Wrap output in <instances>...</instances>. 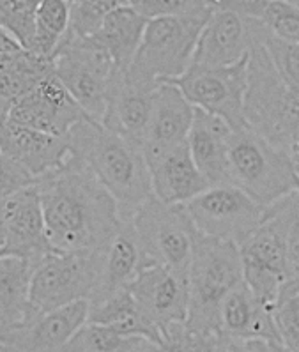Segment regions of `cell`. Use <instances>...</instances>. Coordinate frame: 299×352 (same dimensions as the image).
Instances as JSON below:
<instances>
[{"label": "cell", "mask_w": 299, "mask_h": 352, "mask_svg": "<svg viewBox=\"0 0 299 352\" xmlns=\"http://www.w3.org/2000/svg\"><path fill=\"white\" fill-rule=\"evenodd\" d=\"M147 21L149 20L142 16L131 4L119 6L104 18L94 36H91L98 45L109 52L115 67L122 75L128 73L137 57Z\"/></svg>", "instance_id": "obj_26"}, {"label": "cell", "mask_w": 299, "mask_h": 352, "mask_svg": "<svg viewBox=\"0 0 299 352\" xmlns=\"http://www.w3.org/2000/svg\"><path fill=\"white\" fill-rule=\"evenodd\" d=\"M262 45L280 76L296 94H299V45L276 38L271 32Z\"/></svg>", "instance_id": "obj_35"}, {"label": "cell", "mask_w": 299, "mask_h": 352, "mask_svg": "<svg viewBox=\"0 0 299 352\" xmlns=\"http://www.w3.org/2000/svg\"><path fill=\"white\" fill-rule=\"evenodd\" d=\"M135 9L147 20L159 16H188V14H211L209 0H133Z\"/></svg>", "instance_id": "obj_36"}, {"label": "cell", "mask_w": 299, "mask_h": 352, "mask_svg": "<svg viewBox=\"0 0 299 352\" xmlns=\"http://www.w3.org/2000/svg\"><path fill=\"white\" fill-rule=\"evenodd\" d=\"M153 85H144L121 75L110 94L107 113L101 124L110 131L133 142L142 149L153 113Z\"/></svg>", "instance_id": "obj_23"}, {"label": "cell", "mask_w": 299, "mask_h": 352, "mask_svg": "<svg viewBox=\"0 0 299 352\" xmlns=\"http://www.w3.org/2000/svg\"><path fill=\"white\" fill-rule=\"evenodd\" d=\"M223 352H292L282 344L274 342H262V340H250V342H237L229 340L225 342Z\"/></svg>", "instance_id": "obj_39"}, {"label": "cell", "mask_w": 299, "mask_h": 352, "mask_svg": "<svg viewBox=\"0 0 299 352\" xmlns=\"http://www.w3.org/2000/svg\"><path fill=\"white\" fill-rule=\"evenodd\" d=\"M126 4H131V2H133V0H124Z\"/></svg>", "instance_id": "obj_45"}, {"label": "cell", "mask_w": 299, "mask_h": 352, "mask_svg": "<svg viewBox=\"0 0 299 352\" xmlns=\"http://www.w3.org/2000/svg\"><path fill=\"white\" fill-rule=\"evenodd\" d=\"M0 149L36 179L63 168L73 156L69 138L21 126L8 119L0 124Z\"/></svg>", "instance_id": "obj_17"}, {"label": "cell", "mask_w": 299, "mask_h": 352, "mask_svg": "<svg viewBox=\"0 0 299 352\" xmlns=\"http://www.w3.org/2000/svg\"><path fill=\"white\" fill-rule=\"evenodd\" d=\"M227 338L220 331H204L184 322L172 324L158 342L146 340L140 352H223Z\"/></svg>", "instance_id": "obj_29"}, {"label": "cell", "mask_w": 299, "mask_h": 352, "mask_svg": "<svg viewBox=\"0 0 299 352\" xmlns=\"http://www.w3.org/2000/svg\"><path fill=\"white\" fill-rule=\"evenodd\" d=\"M0 352H11V349L8 347V345H4V344H0Z\"/></svg>", "instance_id": "obj_41"}, {"label": "cell", "mask_w": 299, "mask_h": 352, "mask_svg": "<svg viewBox=\"0 0 299 352\" xmlns=\"http://www.w3.org/2000/svg\"><path fill=\"white\" fill-rule=\"evenodd\" d=\"M186 100L199 110L223 119L232 129L246 128L245 94L248 85V57L223 67L190 66L174 80Z\"/></svg>", "instance_id": "obj_11"}, {"label": "cell", "mask_w": 299, "mask_h": 352, "mask_svg": "<svg viewBox=\"0 0 299 352\" xmlns=\"http://www.w3.org/2000/svg\"><path fill=\"white\" fill-rule=\"evenodd\" d=\"M211 14L159 16L147 21L140 48L126 78L156 87L158 83L183 76L193 63L200 32Z\"/></svg>", "instance_id": "obj_6"}, {"label": "cell", "mask_w": 299, "mask_h": 352, "mask_svg": "<svg viewBox=\"0 0 299 352\" xmlns=\"http://www.w3.org/2000/svg\"><path fill=\"white\" fill-rule=\"evenodd\" d=\"M36 184V179L8 154L0 153V204L16 191Z\"/></svg>", "instance_id": "obj_38"}, {"label": "cell", "mask_w": 299, "mask_h": 352, "mask_svg": "<svg viewBox=\"0 0 299 352\" xmlns=\"http://www.w3.org/2000/svg\"><path fill=\"white\" fill-rule=\"evenodd\" d=\"M153 195L165 204L184 206L209 188L186 144L147 160Z\"/></svg>", "instance_id": "obj_20"}, {"label": "cell", "mask_w": 299, "mask_h": 352, "mask_svg": "<svg viewBox=\"0 0 299 352\" xmlns=\"http://www.w3.org/2000/svg\"><path fill=\"white\" fill-rule=\"evenodd\" d=\"M98 261H100L98 285L89 302L107 298L117 290L128 289L135 282L138 273L147 265L133 221H122L107 246L98 252Z\"/></svg>", "instance_id": "obj_22"}, {"label": "cell", "mask_w": 299, "mask_h": 352, "mask_svg": "<svg viewBox=\"0 0 299 352\" xmlns=\"http://www.w3.org/2000/svg\"><path fill=\"white\" fill-rule=\"evenodd\" d=\"M274 320L282 345L289 351L299 352V292L280 299L274 308Z\"/></svg>", "instance_id": "obj_37"}, {"label": "cell", "mask_w": 299, "mask_h": 352, "mask_svg": "<svg viewBox=\"0 0 299 352\" xmlns=\"http://www.w3.org/2000/svg\"><path fill=\"white\" fill-rule=\"evenodd\" d=\"M269 30L243 8L214 9L200 32L191 66L223 67L241 63Z\"/></svg>", "instance_id": "obj_12"}, {"label": "cell", "mask_w": 299, "mask_h": 352, "mask_svg": "<svg viewBox=\"0 0 299 352\" xmlns=\"http://www.w3.org/2000/svg\"><path fill=\"white\" fill-rule=\"evenodd\" d=\"M274 308L262 302L243 280L230 290L220 308V329L225 338L237 342L262 340L282 344L274 320Z\"/></svg>", "instance_id": "obj_19"}, {"label": "cell", "mask_w": 299, "mask_h": 352, "mask_svg": "<svg viewBox=\"0 0 299 352\" xmlns=\"http://www.w3.org/2000/svg\"><path fill=\"white\" fill-rule=\"evenodd\" d=\"M41 0H0V29L30 50L36 36V14Z\"/></svg>", "instance_id": "obj_33"}, {"label": "cell", "mask_w": 299, "mask_h": 352, "mask_svg": "<svg viewBox=\"0 0 299 352\" xmlns=\"http://www.w3.org/2000/svg\"><path fill=\"white\" fill-rule=\"evenodd\" d=\"M131 221L147 265H165L188 273L199 232L186 206L165 204L153 197Z\"/></svg>", "instance_id": "obj_8"}, {"label": "cell", "mask_w": 299, "mask_h": 352, "mask_svg": "<svg viewBox=\"0 0 299 352\" xmlns=\"http://www.w3.org/2000/svg\"><path fill=\"white\" fill-rule=\"evenodd\" d=\"M34 264L16 255H0V344L13 347L34 320L30 310V276Z\"/></svg>", "instance_id": "obj_21"}, {"label": "cell", "mask_w": 299, "mask_h": 352, "mask_svg": "<svg viewBox=\"0 0 299 352\" xmlns=\"http://www.w3.org/2000/svg\"><path fill=\"white\" fill-rule=\"evenodd\" d=\"M5 245H8V236H5L4 218H2V211H0V255L5 253Z\"/></svg>", "instance_id": "obj_40"}, {"label": "cell", "mask_w": 299, "mask_h": 352, "mask_svg": "<svg viewBox=\"0 0 299 352\" xmlns=\"http://www.w3.org/2000/svg\"><path fill=\"white\" fill-rule=\"evenodd\" d=\"M100 261L96 253L52 250L36 264L30 276V310L34 319L71 302L91 299L98 285Z\"/></svg>", "instance_id": "obj_9"}, {"label": "cell", "mask_w": 299, "mask_h": 352, "mask_svg": "<svg viewBox=\"0 0 299 352\" xmlns=\"http://www.w3.org/2000/svg\"><path fill=\"white\" fill-rule=\"evenodd\" d=\"M296 162H298V166H299V151H298V154H296Z\"/></svg>", "instance_id": "obj_44"}, {"label": "cell", "mask_w": 299, "mask_h": 352, "mask_svg": "<svg viewBox=\"0 0 299 352\" xmlns=\"http://www.w3.org/2000/svg\"><path fill=\"white\" fill-rule=\"evenodd\" d=\"M287 2H291V4L298 6V8H299V0H287Z\"/></svg>", "instance_id": "obj_42"}, {"label": "cell", "mask_w": 299, "mask_h": 352, "mask_svg": "<svg viewBox=\"0 0 299 352\" xmlns=\"http://www.w3.org/2000/svg\"><path fill=\"white\" fill-rule=\"evenodd\" d=\"M142 317L154 335L162 336L172 324L184 322L190 310L188 273L165 265H146L129 285ZM156 340V342H158Z\"/></svg>", "instance_id": "obj_13"}, {"label": "cell", "mask_w": 299, "mask_h": 352, "mask_svg": "<svg viewBox=\"0 0 299 352\" xmlns=\"http://www.w3.org/2000/svg\"><path fill=\"white\" fill-rule=\"evenodd\" d=\"M36 184L41 195L46 236L55 252H100L124 221L113 197L78 157L71 156L63 168Z\"/></svg>", "instance_id": "obj_1"}, {"label": "cell", "mask_w": 299, "mask_h": 352, "mask_svg": "<svg viewBox=\"0 0 299 352\" xmlns=\"http://www.w3.org/2000/svg\"><path fill=\"white\" fill-rule=\"evenodd\" d=\"M67 138L73 156L82 160L113 197L122 220H133L154 197L149 165L140 147L91 119L78 122Z\"/></svg>", "instance_id": "obj_2"}, {"label": "cell", "mask_w": 299, "mask_h": 352, "mask_svg": "<svg viewBox=\"0 0 299 352\" xmlns=\"http://www.w3.org/2000/svg\"><path fill=\"white\" fill-rule=\"evenodd\" d=\"M146 338L128 336L103 324L87 322L78 329L64 352H140Z\"/></svg>", "instance_id": "obj_31"}, {"label": "cell", "mask_w": 299, "mask_h": 352, "mask_svg": "<svg viewBox=\"0 0 299 352\" xmlns=\"http://www.w3.org/2000/svg\"><path fill=\"white\" fill-rule=\"evenodd\" d=\"M87 322L103 324L117 329L122 335L142 336V338L156 342L158 336L147 326L142 317L138 305L135 301L131 289L117 290L107 298L89 302V320Z\"/></svg>", "instance_id": "obj_27"}, {"label": "cell", "mask_w": 299, "mask_h": 352, "mask_svg": "<svg viewBox=\"0 0 299 352\" xmlns=\"http://www.w3.org/2000/svg\"><path fill=\"white\" fill-rule=\"evenodd\" d=\"M66 2H67V4H75V2H78V0H66Z\"/></svg>", "instance_id": "obj_43"}, {"label": "cell", "mask_w": 299, "mask_h": 352, "mask_svg": "<svg viewBox=\"0 0 299 352\" xmlns=\"http://www.w3.org/2000/svg\"><path fill=\"white\" fill-rule=\"evenodd\" d=\"M243 280L262 302L276 307L287 285L285 245L278 225L266 220L239 245Z\"/></svg>", "instance_id": "obj_14"}, {"label": "cell", "mask_w": 299, "mask_h": 352, "mask_svg": "<svg viewBox=\"0 0 299 352\" xmlns=\"http://www.w3.org/2000/svg\"><path fill=\"white\" fill-rule=\"evenodd\" d=\"M266 216L278 225L285 245L287 285L282 298L299 292V190L267 208Z\"/></svg>", "instance_id": "obj_28"}, {"label": "cell", "mask_w": 299, "mask_h": 352, "mask_svg": "<svg viewBox=\"0 0 299 352\" xmlns=\"http://www.w3.org/2000/svg\"><path fill=\"white\" fill-rule=\"evenodd\" d=\"M193 117L195 107L186 100V96L174 82L158 83L154 89L149 128L142 142L146 162L175 145L186 144Z\"/></svg>", "instance_id": "obj_18"}, {"label": "cell", "mask_w": 299, "mask_h": 352, "mask_svg": "<svg viewBox=\"0 0 299 352\" xmlns=\"http://www.w3.org/2000/svg\"><path fill=\"white\" fill-rule=\"evenodd\" d=\"M87 320V299L39 315L21 331L11 352H64L71 338Z\"/></svg>", "instance_id": "obj_25"}, {"label": "cell", "mask_w": 299, "mask_h": 352, "mask_svg": "<svg viewBox=\"0 0 299 352\" xmlns=\"http://www.w3.org/2000/svg\"><path fill=\"white\" fill-rule=\"evenodd\" d=\"M232 133L223 119L195 108V117L188 135L191 157L206 177L209 186L230 184L229 181V137Z\"/></svg>", "instance_id": "obj_24"}, {"label": "cell", "mask_w": 299, "mask_h": 352, "mask_svg": "<svg viewBox=\"0 0 299 352\" xmlns=\"http://www.w3.org/2000/svg\"><path fill=\"white\" fill-rule=\"evenodd\" d=\"M0 211L8 236L5 253L25 258L36 267L46 253L52 252L38 184L23 188L5 199L0 204Z\"/></svg>", "instance_id": "obj_16"}, {"label": "cell", "mask_w": 299, "mask_h": 352, "mask_svg": "<svg viewBox=\"0 0 299 352\" xmlns=\"http://www.w3.org/2000/svg\"><path fill=\"white\" fill-rule=\"evenodd\" d=\"M9 119L55 137H67L71 129L89 117L54 71L30 94L11 107Z\"/></svg>", "instance_id": "obj_15"}, {"label": "cell", "mask_w": 299, "mask_h": 352, "mask_svg": "<svg viewBox=\"0 0 299 352\" xmlns=\"http://www.w3.org/2000/svg\"><path fill=\"white\" fill-rule=\"evenodd\" d=\"M245 124L274 147L298 154L299 94L280 76L264 45H257L248 55Z\"/></svg>", "instance_id": "obj_3"}, {"label": "cell", "mask_w": 299, "mask_h": 352, "mask_svg": "<svg viewBox=\"0 0 299 352\" xmlns=\"http://www.w3.org/2000/svg\"><path fill=\"white\" fill-rule=\"evenodd\" d=\"M69 25L71 8L66 0H41L36 14V36L29 52L54 58Z\"/></svg>", "instance_id": "obj_30"}, {"label": "cell", "mask_w": 299, "mask_h": 352, "mask_svg": "<svg viewBox=\"0 0 299 352\" xmlns=\"http://www.w3.org/2000/svg\"><path fill=\"white\" fill-rule=\"evenodd\" d=\"M229 181L261 206L269 208L299 190V166L296 156L271 145L252 129H232Z\"/></svg>", "instance_id": "obj_4"}, {"label": "cell", "mask_w": 299, "mask_h": 352, "mask_svg": "<svg viewBox=\"0 0 299 352\" xmlns=\"http://www.w3.org/2000/svg\"><path fill=\"white\" fill-rule=\"evenodd\" d=\"M243 9L273 36L299 45V8L287 0H246Z\"/></svg>", "instance_id": "obj_32"}, {"label": "cell", "mask_w": 299, "mask_h": 352, "mask_svg": "<svg viewBox=\"0 0 299 352\" xmlns=\"http://www.w3.org/2000/svg\"><path fill=\"white\" fill-rule=\"evenodd\" d=\"M184 206L197 232L237 246L264 223L267 212V208L232 184L209 186Z\"/></svg>", "instance_id": "obj_10"}, {"label": "cell", "mask_w": 299, "mask_h": 352, "mask_svg": "<svg viewBox=\"0 0 299 352\" xmlns=\"http://www.w3.org/2000/svg\"><path fill=\"white\" fill-rule=\"evenodd\" d=\"M126 6L124 0H78L71 4L69 30L82 38H91L113 9Z\"/></svg>", "instance_id": "obj_34"}, {"label": "cell", "mask_w": 299, "mask_h": 352, "mask_svg": "<svg viewBox=\"0 0 299 352\" xmlns=\"http://www.w3.org/2000/svg\"><path fill=\"white\" fill-rule=\"evenodd\" d=\"M243 282L239 246L199 234L188 267L190 310L186 322L204 331H220V308L230 290Z\"/></svg>", "instance_id": "obj_5"}, {"label": "cell", "mask_w": 299, "mask_h": 352, "mask_svg": "<svg viewBox=\"0 0 299 352\" xmlns=\"http://www.w3.org/2000/svg\"><path fill=\"white\" fill-rule=\"evenodd\" d=\"M55 75L94 122H103L110 94L122 75L110 54L92 38L67 30L54 57Z\"/></svg>", "instance_id": "obj_7"}]
</instances>
